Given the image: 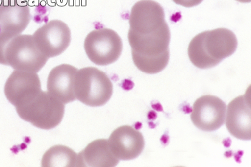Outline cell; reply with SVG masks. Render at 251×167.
Segmentation results:
<instances>
[{
    "label": "cell",
    "instance_id": "cell-1",
    "mask_svg": "<svg viewBox=\"0 0 251 167\" xmlns=\"http://www.w3.org/2000/svg\"><path fill=\"white\" fill-rule=\"evenodd\" d=\"M238 46L235 34L226 28L201 32L189 44L188 56L195 67L208 69L231 56Z\"/></svg>",
    "mask_w": 251,
    "mask_h": 167
},
{
    "label": "cell",
    "instance_id": "cell-4",
    "mask_svg": "<svg viewBox=\"0 0 251 167\" xmlns=\"http://www.w3.org/2000/svg\"><path fill=\"white\" fill-rule=\"evenodd\" d=\"M113 83L106 72L95 67L77 70L74 80L76 100L91 107L108 103L113 95Z\"/></svg>",
    "mask_w": 251,
    "mask_h": 167
},
{
    "label": "cell",
    "instance_id": "cell-18",
    "mask_svg": "<svg viewBox=\"0 0 251 167\" xmlns=\"http://www.w3.org/2000/svg\"><path fill=\"white\" fill-rule=\"evenodd\" d=\"M175 4L184 7H193L199 5L203 0H173Z\"/></svg>",
    "mask_w": 251,
    "mask_h": 167
},
{
    "label": "cell",
    "instance_id": "cell-12",
    "mask_svg": "<svg viewBox=\"0 0 251 167\" xmlns=\"http://www.w3.org/2000/svg\"><path fill=\"white\" fill-rule=\"evenodd\" d=\"M108 141L111 151L119 160L136 159L145 148L143 135L132 126H122L116 128Z\"/></svg>",
    "mask_w": 251,
    "mask_h": 167
},
{
    "label": "cell",
    "instance_id": "cell-15",
    "mask_svg": "<svg viewBox=\"0 0 251 167\" xmlns=\"http://www.w3.org/2000/svg\"><path fill=\"white\" fill-rule=\"evenodd\" d=\"M78 155V167H116L119 159L114 155L107 139H97L88 143Z\"/></svg>",
    "mask_w": 251,
    "mask_h": 167
},
{
    "label": "cell",
    "instance_id": "cell-3",
    "mask_svg": "<svg viewBox=\"0 0 251 167\" xmlns=\"http://www.w3.org/2000/svg\"><path fill=\"white\" fill-rule=\"evenodd\" d=\"M15 108L23 120L44 130L57 127L65 114L64 103L43 90L28 101Z\"/></svg>",
    "mask_w": 251,
    "mask_h": 167
},
{
    "label": "cell",
    "instance_id": "cell-14",
    "mask_svg": "<svg viewBox=\"0 0 251 167\" xmlns=\"http://www.w3.org/2000/svg\"><path fill=\"white\" fill-rule=\"evenodd\" d=\"M30 9L27 4L10 1L0 5V32L19 35L30 23Z\"/></svg>",
    "mask_w": 251,
    "mask_h": 167
},
{
    "label": "cell",
    "instance_id": "cell-9",
    "mask_svg": "<svg viewBox=\"0 0 251 167\" xmlns=\"http://www.w3.org/2000/svg\"><path fill=\"white\" fill-rule=\"evenodd\" d=\"M226 113V105L221 99L215 95H203L194 103L191 120L200 130L211 132L224 124Z\"/></svg>",
    "mask_w": 251,
    "mask_h": 167
},
{
    "label": "cell",
    "instance_id": "cell-13",
    "mask_svg": "<svg viewBox=\"0 0 251 167\" xmlns=\"http://www.w3.org/2000/svg\"><path fill=\"white\" fill-rule=\"evenodd\" d=\"M77 70L69 64L59 65L53 68L48 76V92L64 104L75 101L74 80Z\"/></svg>",
    "mask_w": 251,
    "mask_h": 167
},
{
    "label": "cell",
    "instance_id": "cell-5",
    "mask_svg": "<svg viewBox=\"0 0 251 167\" xmlns=\"http://www.w3.org/2000/svg\"><path fill=\"white\" fill-rule=\"evenodd\" d=\"M49 58L42 53L31 35H19L9 42L5 50L7 66L19 71L38 72Z\"/></svg>",
    "mask_w": 251,
    "mask_h": 167
},
{
    "label": "cell",
    "instance_id": "cell-16",
    "mask_svg": "<svg viewBox=\"0 0 251 167\" xmlns=\"http://www.w3.org/2000/svg\"><path fill=\"white\" fill-rule=\"evenodd\" d=\"M41 166L78 167V155L68 146L56 145L50 148L43 154Z\"/></svg>",
    "mask_w": 251,
    "mask_h": 167
},
{
    "label": "cell",
    "instance_id": "cell-8",
    "mask_svg": "<svg viewBox=\"0 0 251 167\" xmlns=\"http://www.w3.org/2000/svg\"><path fill=\"white\" fill-rule=\"evenodd\" d=\"M129 31L141 35L154 34L168 25L164 9L152 0H141L136 2L129 16Z\"/></svg>",
    "mask_w": 251,
    "mask_h": 167
},
{
    "label": "cell",
    "instance_id": "cell-17",
    "mask_svg": "<svg viewBox=\"0 0 251 167\" xmlns=\"http://www.w3.org/2000/svg\"><path fill=\"white\" fill-rule=\"evenodd\" d=\"M14 37H15V35L5 33V32H0V64L7 66L5 60V50L9 42Z\"/></svg>",
    "mask_w": 251,
    "mask_h": 167
},
{
    "label": "cell",
    "instance_id": "cell-11",
    "mask_svg": "<svg viewBox=\"0 0 251 167\" xmlns=\"http://www.w3.org/2000/svg\"><path fill=\"white\" fill-rule=\"evenodd\" d=\"M251 88L229 103L226 114V127L232 137L241 140L251 139Z\"/></svg>",
    "mask_w": 251,
    "mask_h": 167
},
{
    "label": "cell",
    "instance_id": "cell-10",
    "mask_svg": "<svg viewBox=\"0 0 251 167\" xmlns=\"http://www.w3.org/2000/svg\"><path fill=\"white\" fill-rule=\"evenodd\" d=\"M38 73L14 70L4 86V94L15 108L22 106L41 91Z\"/></svg>",
    "mask_w": 251,
    "mask_h": 167
},
{
    "label": "cell",
    "instance_id": "cell-2",
    "mask_svg": "<svg viewBox=\"0 0 251 167\" xmlns=\"http://www.w3.org/2000/svg\"><path fill=\"white\" fill-rule=\"evenodd\" d=\"M128 43L134 65L139 71L153 75L163 71L170 60L168 26L151 35H140L128 31Z\"/></svg>",
    "mask_w": 251,
    "mask_h": 167
},
{
    "label": "cell",
    "instance_id": "cell-6",
    "mask_svg": "<svg viewBox=\"0 0 251 167\" xmlns=\"http://www.w3.org/2000/svg\"><path fill=\"white\" fill-rule=\"evenodd\" d=\"M123 43L115 31L100 28L91 31L84 41L88 58L97 66H108L119 59Z\"/></svg>",
    "mask_w": 251,
    "mask_h": 167
},
{
    "label": "cell",
    "instance_id": "cell-7",
    "mask_svg": "<svg viewBox=\"0 0 251 167\" xmlns=\"http://www.w3.org/2000/svg\"><path fill=\"white\" fill-rule=\"evenodd\" d=\"M32 37L42 53L52 58L67 49L71 43V32L64 22L52 20L35 31Z\"/></svg>",
    "mask_w": 251,
    "mask_h": 167
},
{
    "label": "cell",
    "instance_id": "cell-19",
    "mask_svg": "<svg viewBox=\"0 0 251 167\" xmlns=\"http://www.w3.org/2000/svg\"><path fill=\"white\" fill-rule=\"evenodd\" d=\"M236 1H239V2H242V3L251 2V0H236Z\"/></svg>",
    "mask_w": 251,
    "mask_h": 167
}]
</instances>
